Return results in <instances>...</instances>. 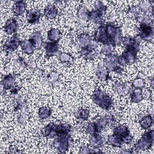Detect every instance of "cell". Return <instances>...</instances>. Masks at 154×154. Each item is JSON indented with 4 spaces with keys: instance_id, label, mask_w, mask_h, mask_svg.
Instances as JSON below:
<instances>
[{
    "instance_id": "6da1fadb",
    "label": "cell",
    "mask_w": 154,
    "mask_h": 154,
    "mask_svg": "<svg viewBox=\"0 0 154 154\" xmlns=\"http://www.w3.org/2000/svg\"><path fill=\"white\" fill-rule=\"evenodd\" d=\"M70 126L69 125L49 123L44 128L43 134L49 138L69 135Z\"/></svg>"
},
{
    "instance_id": "7a4b0ae2",
    "label": "cell",
    "mask_w": 154,
    "mask_h": 154,
    "mask_svg": "<svg viewBox=\"0 0 154 154\" xmlns=\"http://www.w3.org/2000/svg\"><path fill=\"white\" fill-rule=\"evenodd\" d=\"M91 99L93 101L102 108L108 110L112 105L111 98L100 90H97L92 94Z\"/></svg>"
},
{
    "instance_id": "3957f363",
    "label": "cell",
    "mask_w": 154,
    "mask_h": 154,
    "mask_svg": "<svg viewBox=\"0 0 154 154\" xmlns=\"http://www.w3.org/2000/svg\"><path fill=\"white\" fill-rule=\"evenodd\" d=\"M105 27L106 33L109 37L111 44L116 46L122 43L123 37L119 27L111 23L106 24Z\"/></svg>"
},
{
    "instance_id": "277c9868",
    "label": "cell",
    "mask_w": 154,
    "mask_h": 154,
    "mask_svg": "<svg viewBox=\"0 0 154 154\" xmlns=\"http://www.w3.org/2000/svg\"><path fill=\"white\" fill-rule=\"evenodd\" d=\"M106 6L102 2L97 1L95 5V9L90 11L88 20L99 24H102L104 21L102 17L106 13Z\"/></svg>"
},
{
    "instance_id": "5b68a950",
    "label": "cell",
    "mask_w": 154,
    "mask_h": 154,
    "mask_svg": "<svg viewBox=\"0 0 154 154\" xmlns=\"http://www.w3.org/2000/svg\"><path fill=\"white\" fill-rule=\"evenodd\" d=\"M105 67L108 70L114 71L117 73H120L122 71V69L119 63V58L117 56L109 54L106 55L104 60Z\"/></svg>"
},
{
    "instance_id": "8992f818",
    "label": "cell",
    "mask_w": 154,
    "mask_h": 154,
    "mask_svg": "<svg viewBox=\"0 0 154 154\" xmlns=\"http://www.w3.org/2000/svg\"><path fill=\"white\" fill-rule=\"evenodd\" d=\"M153 136L154 135L153 130H150L146 132L132 149L137 150L149 148L153 143Z\"/></svg>"
},
{
    "instance_id": "52a82bcc",
    "label": "cell",
    "mask_w": 154,
    "mask_h": 154,
    "mask_svg": "<svg viewBox=\"0 0 154 154\" xmlns=\"http://www.w3.org/2000/svg\"><path fill=\"white\" fill-rule=\"evenodd\" d=\"M71 139L69 135L55 137L53 141V145L55 149L60 152H65L70 144Z\"/></svg>"
},
{
    "instance_id": "ba28073f",
    "label": "cell",
    "mask_w": 154,
    "mask_h": 154,
    "mask_svg": "<svg viewBox=\"0 0 154 154\" xmlns=\"http://www.w3.org/2000/svg\"><path fill=\"white\" fill-rule=\"evenodd\" d=\"M96 125L97 132H100L103 131L109 123H113L115 122L114 117L112 116H108L105 117H100L96 119L94 122Z\"/></svg>"
},
{
    "instance_id": "9c48e42d",
    "label": "cell",
    "mask_w": 154,
    "mask_h": 154,
    "mask_svg": "<svg viewBox=\"0 0 154 154\" xmlns=\"http://www.w3.org/2000/svg\"><path fill=\"white\" fill-rule=\"evenodd\" d=\"M94 40L97 43L100 42L103 45L111 43L109 38L106 33L105 26L101 25L97 29L94 35Z\"/></svg>"
},
{
    "instance_id": "30bf717a",
    "label": "cell",
    "mask_w": 154,
    "mask_h": 154,
    "mask_svg": "<svg viewBox=\"0 0 154 154\" xmlns=\"http://www.w3.org/2000/svg\"><path fill=\"white\" fill-rule=\"evenodd\" d=\"M19 34H14L10 38L7 40L3 45V49L6 51H15L19 45H20Z\"/></svg>"
},
{
    "instance_id": "8fae6325",
    "label": "cell",
    "mask_w": 154,
    "mask_h": 154,
    "mask_svg": "<svg viewBox=\"0 0 154 154\" xmlns=\"http://www.w3.org/2000/svg\"><path fill=\"white\" fill-rule=\"evenodd\" d=\"M140 37L142 39L149 40L150 38L152 39L153 35V30L152 27L149 24L141 23L140 26Z\"/></svg>"
},
{
    "instance_id": "7c38bea8",
    "label": "cell",
    "mask_w": 154,
    "mask_h": 154,
    "mask_svg": "<svg viewBox=\"0 0 154 154\" xmlns=\"http://www.w3.org/2000/svg\"><path fill=\"white\" fill-rule=\"evenodd\" d=\"M92 39L87 34H81L78 35L76 38L77 44L81 47V49L88 47Z\"/></svg>"
},
{
    "instance_id": "4fadbf2b",
    "label": "cell",
    "mask_w": 154,
    "mask_h": 154,
    "mask_svg": "<svg viewBox=\"0 0 154 154\" xmlns=\"http://www.w3.org/2000/svg\"><path fill=\"white\" fill-rule=\"evenodd\" d=\"M26 17L28 23L36 24L39 22L40 13L37 10H30L26 12Z\"/></svg>"
},
{
    "instance_id": "5bb4252c",
    "label": "cell",
    "mask_w": 154,
    "mask_h": 154,
    "mask_svg": "<svg viewBox=\"0 0 154 154\" xmlns=\"http://www.w3.org/2000/svg\"><path fill=\"white\" fill-rule=\"evenodd\" d=\"M104 141V138L100 135L99 132H96L91 135L90 138V146L94 149H97L103 144Z\"/></svg>"
},
{
    "instance_id": "9a60e30c",
    "label": "cell",
    "mask_w": 154,
    "mask_h": 154,
    "mask_svg": "<svg viewBox=\"0 0 154 154\" xmlns=\"http://www.w3.org/2000/svg\"><path fill=\"white\" fill-rule=\"evenodd\" d=\"M45 48L46 49V55L48 57H49L58 52V42H48L45 44Z\"/></svg>"
},
{
    "instance_id": "2e32d148",
    "label": "cell",
    "mask_w": 154,
    "mask_h": 154,
    "mask_svg": "<svg viewBox=\"0 0 154 154\" xmlns=\"http://www.w3.org/2000/svg\"><path fill=\"white\" fill-rule=\"evenodd\" d=\"M29 40L32 43L35 49H38L40 48L43 44V38L41 33L38 31L33 33Z\"/></svg>"
},
{
    "instance_id": "e0dca14e",
    "label": "cell",
    "mask_w": 154,
    "mask_h": 154,
    "mask_svg": "<svg viewBox=\"0 0 154 154\" xmlns=\"http://www.w3.org/2000/svg\"><path fill=\"white\" fill-rule=\"evenodd\" d=\"M4 29L5 32L8 34L14 33L17 29L16 20L13 18L7 20V21L5 22V24L4 25Z\"/></svg>"
},
{
    "instance_id": "ac0fdd59",
    "label": "cell",
    "mask_w": 154,
    "mask_h": 154,
    "mask_svg": "<svg viewBox=\"0 0 154 154\" xmlns=\"http://www.w3.org/2000/svg\"><path fill=\"white\" fill-rule=\"evenodd\" d=\"M114 90L120 94H125L129 92L130 87L128 83H123L120 81H117L114 85Z\"/></svg>"
},
{
    "instance_id": "d6986e66",
    "label": "cell",
    "mask_w": 154,
    "mask_h": 154,
    "mask_svg": "<svg viewBox=\"0 0 154 154\" xmlns=\"http://www.w3.org/2000/svg\"><path fill=\"white\" fill-rule=\"evenodd\" d=\"M26 9V4L23 1H15L13 7V11L16 16L22 14Z\"/></svg>"
},
{
    "instance_id": "ffe728a7",
    "label": "cell",
    "mask_w": 154,
    "mask_h": 154,
    "mask_svg": "<svg viewBox=\"0 0 154 154\" xmlns=\"http://www.w3.org/2000/svg\"><path fill=\"white\" fill-rule=\"evenodd\" d=\"M1 83L5 89H10L15 85V77L11 74L6 75L3 78Z\"/></svg>"
},
{
    "instance_id": "44dd1931",
    "label": "cell",
    "mask_w": 154,
    "mask_h": 154,
    "mask_svg": "<svg viewBox=\"0 0 154 154\" xmlns=\"http://www.w3.org/2000/svg\"><path fill=\"white\" fill-rule=\"evenodd\" d=\"M114 134L119 136L123 140L125 137L130 134L128 128L124 125H119L114 130Z\"/></svg>"
},
{
    "instance_id": "7402d4cb",
    "label": "cell",
    "mask_w": 154,
    "mask_h": 154,
    "mask_svg": "<svg viewBox=\"0 0 154 154\" xmlns=\"http://www.w3.org/2000/svg\"><path fill=\"white\" fill-rule=\"evenodd\" d=\"M20 45L23 51L28 54H31L34 51L32 43L29 40H25L20 42Z\"/></svg>"
},
{
    "instance_id": "603a6c76",
    "label": "cell",
    "mask_w": 154,
    "mask_h": 154,
    "mask_svg": "<svg viewBox=\"0 0 154 154\" xmlns=\"http://www.w3.org/2000/svg\"><path fill=\"white\" fill-rule=\"evenodd\" d=\"M58 14L57 8L53 5H48L44 10V15L48 19H54Z\"/></svg>"
},
{
    "instance_id": "cb8c5ba5",
    "label": "cell",
    "mask_w": 154,
    "mask_h": 154,
    "mask_svg": "<svg viewBox=\"0 0 154 154\" xmlns=\"http://www.w3.org/2000/svg\"><path fill=\"white\" fill-rule=\"evenodd\" d=\"M80 54L81 57L85 59L92 60L95 57L96 52L95 50H93L89 47H87L86 48L81 49V51H80Z\"/></svg>"
},
{
    "instance_id": "d4e9b609",
    "label": "cell",
    "mask_w": 154,
    "mask_h": 154,
    "mask_svg": "<svg viewBox=\"0 0 154 154\" xmlns=\"http://www.w3.org/2000/svg\"><path fill=\"white\" fill-rule=\"evenodd\" d=\"M143 99L142 95L141 88H135V89L131 93V100L133 102L138 103L141 101Z\"/></svg>"
},
{
    "instance_id": "484cf974",
    "label": "cell",
    "mask_w": 154,
    "mask_h": 154,
    "mask_svg": "<svg viewBox=\"0 0 154 154\" xmlns=\"http://www.w3.org/2000/svg\"><path fill=\"white\" fill-rule=\"evenodd\" d=\"M61 37V33L58 29H51L48 32V39L51 42H58Z\"/></svg>"
},
{
    "instance_id": "4316f807",
    "label": "cell",
    "mask_w": 154,
    "mask_h": 154,
    "mask_svg": "<svg viewBox=\"0 0 154 154\" xmlns=\"http://www.w3.org/2000/svg\"><path fill=\"white\" fill-rule=\"evenodd\" d=\"M108 143L116 147H120L122 144L123 143V140L119 136L113 134L112 135L110 136L108 139Z\"/></svg>"
},
{
    "instance_id": "83f0119b",
    "label": "cell",
    "mask_w": 154,
    "mask_h": 154,
    "mask_svg": "<svg viewBox=\"0 0 154 154\" xmlns=\"http://www.w3.org/2000/svg\"><path fill=\"white\" fill-rule=\"evenodd\" d=\"M96 75L97 77L103 80H106L109 77L108 70L105 67H99L96 70Z\"/></svg>"
},
{
    "instance_id": "f1b7e54d",
    "label": "cell",
    "mask_w": 154,
    "mask_h": 154,
    "mask_svg": "<svg viewBox=\"0 0 154 154\" xmlns=\"http://www.w3.org/2000/svg\"><path fill=\"white\" fill-rule=\"evenodd\" d=\"M153 123V119L150 115H147L143 117L140 121V126L144 129H148Z\"/></svg>"
},
{
    "instance_id": "f546056e",
    "label": "cell",
    "mask_w": 154,
    "mask_h": 154,
    "mask_svg": "<svg viewBox=\"0 0 154 154\" xmlns=\"http://www.w3.org/2000/svg\"><path fill=\"white\" fill-rule=\"evenodd\" d=\"M89 111L87 109H80L75 114L76 117L82 121L87 120L89 117Z\"/></svg>"
},
{
    "instance_id": "4dcf8cb0",
    "label": "cell",
    "mask_w": 154,
    "mask_h": 154,
    "mask_svg": "<svg viewBox=\"0 0 154 154\" xmlns=\"http://www.w3.org/2000/svg\"><path fill=\"white\" fill-rule=\"evenodd\" d=\"M51 114V109L48 106L40 108L38 110V116L41 119H45L49 117Z\"/></svg>"
},
{
    "instance_id": "1f68e13d",
    "label": "cell",
    "mask_w": 154,
    "mask_h": 154,
    "mask_svg": "<svg viewBox=\"0 0 154 154\" xmlns=\"http://www.w3.org/2000/svg\"><path fill=\"white\" fill-rule=\"evenodd\" d=\"M89 13H90V11L87 8H85V7H81L78 9L77 15L80 19L82 20H88Z\"/></svg>"
},
{
    "instance_id": "d6a6232c",
    "label": "cell",
    "mask_w": 154,
    "mask_h": 154,
    "mask_svg": "<svg viewBox=\"0 0 154 154\" xmlns=\"http://www.w3.org/2000/svg\"><path fill=\"white\" fill-rule=\"evenodd\" d=\"M59 59L61 63L72 64L73 62V57L68 53H60L59 55Z\"/></svg>"
},
{
    "instance_id": "836d02e7",
    "label": "cell",
    "mask_w": 154,
    "mask_h": 154,
    "mask_svg": "<svg viewBox=\"0 0 154 154\" xmlns=\"http://www.w3.org/2000/svg\"><path fill=\"white\" fill-rule=\"evenodd\" d=\"M141 10L137 6H132L128 10V14L132 17L138 19L140 16Z\"/></svg>"
},
{
    "instance_id": "e575fe53",
    "label": "cell",
    "mask_w": 154,
    "mask_h": 154,
    "mask_svg": "<svg viewBox=\"0 0 154 154\" xmlns=\"http://www.w3.org/2000/svg\"><path fill=\"white\" fill-rule=\"evenodd\" d=\"M138 7L141 11L144 12L153 10V6L149 3V2H143L139 5Z\"/></svg>"
},
{
    "instance_id": "d590c367",
    "label": "cell",
    "mask_w": 154,
    "mask_h": 154,
    "mask_svg": "<svg viewBox=\"0 0 154 154\" xmlns=\"http://www.w3.org/2000/svg\"><path fill=\"white\" fill-rule=\"evenodd\" d=\"M144 85H145V81L143 79L141 78H136L134 80L132 84V85L134 87L137 88H142L144 87Z\"/></svg>"
},
{
    "instance_id": "8d00e7d4",
    "label": "cell",
    "mask_w": 154,
    "mask_h": 154,
    "mask_svg": "<svg viewBox=\"0 0 154 154\" xmlns=\"http://www.w3.org/2000/svg\"><path fill=\"white\" fill-rule=\"evenodd\" d=\"M115 46L113 45L111 43H108V44H106L104 45V46L102 48V52L105 54L106 55L111 54V52H112L113 49H114V47Z\"/></svg>"
},
{
    "instance_id": "74e56055",
    "label": "cell",
    "mask_w": 154,
    "mask_h": 154,
    "mask_svg": "<svg viewBox=\"0 0 154 154\" xmlns=\"http://www.w3.org/2000/svg\"><path fill=\"white\" fill-rule=\"evenodd\" d=\"M86 131L88 134L91 135L97 132L96 127V125H95L94 122H90L88 124V125L87 126Z\"/></svg>"
},
{
    "instance_id": "f35d334b",
    "label": "cell",
    "mask_w": 154,
    "mask_h": 154,
    "mask_svg": "<svg viewBox=\"0 0 154 154\" xmlns=\"http://www.w3.org/2000/svg\"><path fill=\"white\" fill-rule=\"evenodd\" d=\"M59 77V74L57 72H52L48 76V79L50 82L54 83L55 82Z\"/></svg>"
},
{
    "instance_id": "ab89813d",
    "label": "cell",
    "mask_w": 154,
    "mask_h": 154,
    "mask_svg": "<svg viewBox=\"0 0 154 154\" xmlns=\"http://www.w3.org/2000/svg\"><path fill=\"white\" fill-rule=\"evenodd\" d=\"M100 152L99 151V149H89V148H81L80 149L79 153H99Z\"/></svg>"
},
{
    "instance_id": "60d3db41",
    "label": "cell",
    "mask_w": 154,
    "mask_h": 154,
    "mask_svg": "<svg viewBox=\"0 0 154 154\" xmlns=\"http://www.w3.org/2000/svg\"><path fill=\"white\" fill-rule=\"evenodd\" d=\"M142 95L143 98H149L151 96V91L149 90H146L144 91H142Z\"/></svg>"
}]
</instances>
